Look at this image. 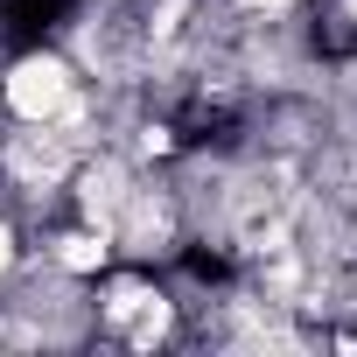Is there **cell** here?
Here are the masks:
<instances>
[{"instance_id": "5b68a950", "label": "cell", "mask_w": 357, "mask_h": 357, "mask_svg": "<svg viewBox=\"0 0 357 357\" xmlns=\"http://www.w3.org/2000/svg\"><path fill=\"white\" fill-rule=\"evenodd\" d=\"M350 22H357V0H350Z\"/></svg>"}, {"instance_id": "3957f363", "label": "cell", "mask_w": 357, "mask_h": 357, "mask_svg": "<svg viewBox=\"0 0 357 357\" xmlns=\"http://www.w3.org/2000/svg\"><path fill=\"white\" fill-rule=\"evenodd\" d=\"M15 266V238H8V225H0V273Z\"/></svg>"}, {"instance_id": "6da1fadb", "label": "cell", "mask_w": 357, "mask_h": 357, "mask_svg": "<svg viewBox=\"0 0 357 357\" xmlns=\"http://www.w3.org/2000/svg\"><path fill=\"white\" fill-rule=\"evenodd\" d=\"M77 105V70L63 63V56H22L15 70H8V112L15 119H29V126H50V119H63Z\"/></svg>"}, {"instance_id": "7a4b0ae2", "label": "cell", "mask_w": 357, "mask_h": 357, "mask_svg": "<svg viewBox=\"0 0 357 357\" xmlns=\"http://www.w3.org/2000/svg\"><path fill=\"white\" fill-rule=\"evenodd\" d=\"M56 266H63V273H91V266H105V231H77V238H63V245H56Z\"/></svg>"}, {"instance_id": "277c9868", "label": "cell", "mask_w": 357, "mask_h": 357, "mask_svg": "<svg viewBox=\"0 0 357 357\" xmlns=\"http://www.w3.org/2000/svg\"><path fill=\"white\" fill-rule=\"evenodd\" d=\"M245 8H266V15H280V8H294V0H245Z\"/></svg>"}]
</instances>
